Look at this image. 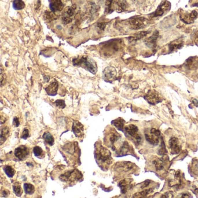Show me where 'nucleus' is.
Wrapping results in <instances>:
<instances>
[{"mask_svg":"<svg viewBox=\"0 0 198 198\" xmlns=\"http://www.w3.org/2000/svg\"><path fill=\"white\" fill-rule=\"evenodd\" d=\"M183 44H184L183 41L181 39L176 40L171 42L169 44V51L170 52H173L176 50H178L182 47Z\"/></svg>","mask_w":198,"mask_h":198,"instance_id":"19","label":"nucleus"},{"mask_svg":"<svg viewBox=\"0 0 198 198\" xmlns=\"http://www.w3.org/2000/svg\"><path fill=\"white\" fill-rule=\"evenodd\" d=\"M24 191L27 195H32L35 191V188L34 185L29 183H25L23 185Z\"/></svg>","mask_w":198,"mask_h":198,"instance_id":"26","label":"nucleus"},{"mask_svg":"<svg viewBox=\"0 0 198 198\" xmlns=\"http://www.w3.org/2000/svg\"><path fill=\"white\" fill-rule=\"evenodd\" d=\"M150 32H148V31H142L138 33H136L134 36L130 37L129 38V40L130 43L134 42V41H138L139 40H141V38L145 37V36H146Z\"/></svg>","mask_w":198,"mask_h":198,"instance_id":"20","label":"nucleus"},{"mask_svg":"<svg viewBox=\"0 0 198 198\" xmlns=\"http://www.w3.org/2000/svg\"><path fill=\"white\" fill-rule=\"evenodd\" d=\"M106 25H107V23H100L97 24L98 28L101 30H104V29L106 27Z\"/></svg>","mask_w":198,"mask_h":198,"instance_id":"41","label":"nucleus"},{"mask_svg":"<svg viewBox=\"0 0 198 198\" xmlns=\"http://www.w3.org/2000/svg\"><path fill=\"white\" fill-rule=\"evenodd\" d=\"M186 66L189 69H196L198 67V59L195 58H190L186 61Z\"/></svg>","mask_w":198,"mask_h":198,"instance_id":"21","label":"nucleus"},{"mask_svg":"<svg viewBox=\"0 0 198 198\" xmlns=\"http://www.w3.org/2000/svg\"><path fill=\"white\" fill-rule=\"evenodd\" d=\"M145 99L152 105H156L162 101L160 96L155 91H149L145 96Z\"/></svg>","mask_w":198,"mask_h":198,"instance_id":"9","label":"nucleus"},{"mask_svg":"<svg viewBox=\"0 0 198 198\" xmlns=\"http://www.w3.org/2000/svg\"><path fill=\"white\" fill-rule=\"evenodd\" d=\"M58 87L59 85L56 81L51 82L45 89L47 94L50 96L56 95L58 90Z\"/></svg>","mask_w":198,"mask_h":198,"instance_id":"15","label":"nucleus"},{"mask_svg":"<svg viewBox=\"0 0 198 198\" xmlns=\"http://www.w3.org/2000/svg\"><path fill=\"white\" fill-rule=\"evenodd\" d=\"M94 156L97 164L102 169L107 168L112 163L111 152L101 144H96Z\"/></svg>","mask_w":198,"mask_h":198,"instance_id":"1","label":"nucleus"},{"mask_svg":"<svg viewBox=\"0 0 198 198\" xmlns=\"http://www.w3.org/2000/svg\"><path fill=\"white\" fill-rule=\"evenodd\" d=\"M132 181L133 180L131 179H125L119 183V186L120 187L122 192L123 193H126L131 188Z\"/></svg>","mask_w":198,"mask_h":198,"instance_id":"17","label":"nucleus"},{"mask_svg":"<svg viewBox=\"0 0 198 198\" xmlns=\"http://www.w3.org/2000/svg\"><path fill=\"white\" fill-rule=\"evenodd\" d=\"M50 7L52 12L60 11L63 9V4L61 0H50Z\"/></svg>","mask_w":198,"mask_h":198,"instance_id":"14","label":"nucleus"},{"mask_svg":"<svg viewBox=\"0 0 198 198\" xmlns=\"http://www.w3.org/2000/svg\"><path fill=\"white\" fill-rule=\"evenodd\" d=\"M10 193V192L8 190H6V189L2 190V192H1V195L3 196H7Z\"/></svg>","mask_w":198,"mask_h":198,"instance_id":"42","label":"nucleus"},{"mask_svg":"<svg viewBox=\"0 0 198 198\" xmlns=\"http://www.w3.org/2000/svg\"><path fill=\"white\" fill-rule=\"evenodd\" d=\"M3 67L1 66V87L4 85V84L5 83L6 80V77L5 74H3Z\"/></svg>","mask_w":198,"mask_h":198,"instance_id":"38","label":"nucleus"},{"mask_svg":"<svg viewBox=\"0 0 198 198\" xmlns=\"http://www.w3.org/2000/svg\"><path fill=\"white\" fill-rule=\"evenodd\" d=\"M124 133L126 134L131 137L137 144H140L142 140V137L140 135L138 127L134 125L130 124L124 127Z\"/></svg>","mask_w":198,"mask_h":198,"instance_id":"6","label":"nucleus"},{"mask_svg":"<svg viewBox=\"0 0 198 198\" xmlns=\"http://www.w3.org/2000/svg\"><path fill=\"white\" fill-rule=\"evenodd\" d=\"M82 177L81 173L77 169L67 171L65 173L61 174L59 177L60 180L62 182H73L78 181Z\"/></svg>","mask_w":198,"mask_h":198,"instance_id":"3","label":"nucleus"},{"mask_svg":"<svg viewBox=\"0 0 198 198\" xmlns=\"http://www.w3.org/2000/svg\"><path fill=\"white\" fill-rule=\"evenodd\" d=\"M10 135V129L8 127H4L1 129V137H0V141H1V145H3V143L6 141L7 138Z\"/></svg>","mask_w":198,"mask_h":198,"instance_id":"23","label":"nucleus"},{"mask_svg":"<svg viewBox=\"0 0 198 198\" xmlns=\"http://www.w3.org/2000/svg\"><path fill=\"white\" fill-rule=\"evenodd\" d=\"M43 138L45 142L48 145L52 146L54 144V138L50 132H45L43 135Z\"/></svg>","mask_w":198,"mask_h":198,"instance_id":"22","label":"nucleus"},{"mask_svg":"<svg viewBox=\"0 0 198 198\" xmlns=\"http://www.w3.org/2000/svg\"><path fill=\"white\" fill-rule=\"evenodd\" d=\"M13 190L15 194L17 196H21L23 193V190L21 186L18 183H15L13 185Z\"/></svg>","mask_w":198,"mask_h":198,"instance_id":"32","label":"nucleus"},{"mask_svg":"<svg viewBox=\"0 0 198 198\" xmlns=\"http://www.w3.org/2000/svg\"><path fill=\"white\" fill-rule=\"evenodd\" d=\"M173 197V193L172 192H167L163 194L161 197Z\"/></svg>","mask_w":198,"mask_h":198,"instance_id":"40","label":"nucleus"},{"mask_svg":"<svg viewBox=\"0 0 198 198\" xmlns=\"http://www.w3.org/2000/svg\"><path fill=\"white\" fill-rule=\"evenodd\" d=\"M20 123H19V119L17 117H15L14 118V121H13V125L15 127H18L19 126Z\"/></svg>","mask_w":198,"mask_h":198,"instance_id":"39","label":"nucleus"},{"mask_svg":"<svg viewBox=\"0 0 198 198\" xmlns=\"http://www.w3.org/2000/svg\"><path fill=\"white\" fill-rule=\"evenodd\" d=\"M153 189L150 188L149 189H146L145 190H143L142 192H139L136 193L134 195L133 197H145L147 196L148 195L151 193L153 192Z\"/></svg>","mask_w":198,"mask_h":198,"instance_id":"31","label":"nucleus"},{"mask_svg":"<svg viewBox=\"0 0 198 198\" xmlns=\"http://www.w3.org/2000/svg\"><path fill=\"white\" fill-rule=\"evenodd\" d=\"M55 104L56 106L59 108L61 109H64L66 107V104L65 102L63 100H58L55 102Z\"/></svg>","mask_w":198,"mask_h":198,"instance_id":"34","label":"nucleus"},{"mask_svg":"<svg viewBox=\"0 0 198 198\" xmlns=\"http://www.w3.org/2000/svg\"><path fill=\"white\" fill-rule=\"evenodd\" d=\"M125 124V121L122 118H118L117 119L113 120L112 122V124H113L115 127H116L117 129L120 131H123L124 126Z\"/></svg>","mask_w":198,"mask_h":198,"instance_id":"24","label":"nucleus"},{"mask_svg":"<svg viewBox=\"0 0 198 198\" xmlns=\"http://www.w3.org/2000/svg\"><path fill=\"white\" fill-rule=\"evenodd\" d=\"M73 64L75 66L82 67L94 74L96 73L98 70L97 65L95 60L88 56L74 58L73 59Z\"/></svg>","mask_w":198,"mask_h":198,"instance_id":"2","label":"nucleus"},{"mask_svg":"<svg viewBox=\"0 0 198 198\" xmlns=\"http://www.w3.org/2000/svg\"><path fill=\"white\" fill-rule=\"evenodd\" d=\"M134 164L131 162H120L116 164V170L119 171L128 172L134 168Z\"/></svg>","mask_w":198,"mask_h":198,"instance_id":"13","label":"nucleus"},{"mask_svg":"<svg viewBox=\"0 0 198 198\" xmlns=\"http://www.w3.org/2000/svg\"><path fill=\"white\" fill-rule=\"evenodd\" d=\"M113 0H107L105 3V12L106 14H110L112 12V4Z\"/></svg>","mask_w":198,"mask_h":198,"instance_id":"33","label":"nucleus"},{"mask_svg":"<svg viewBox=\"0 0 198 198\" xmlns=\"http://www.w3.org/2000/svg\"><path fill=\"white\" fill-rule=\"evenodd\" d=\"M159 34L158 31H155L151 37L146 38L144 41L146 45L153 50L155 49L156 47V41L159 37Z\"/></svg>","mask_w":198,"mask_h":198,"instance_id":"12","label":"nucleus"},{"mask_svg":"<svg viewBox=\"0 0 198 198\" xmlns=\"http://www.w3.org/2000/svg\"><path fill=\"white\" fill-rule=\"evenodd\" d=\"M170 8V4L168 2L163 3L157 8L155 14L154 15V17L159 16L163 15L166 11H167Z\"/></svg>","mask_w":198,"mask_h":198,"instance_id":"16","label":"nucleus"},{"mask_svg":"<svg viewBox=\"0 0 198 198\" xmlns=\"http://www.w3.org/2000/svg\"><path fill=\"white\" fill-rule=\"evenodd\" d=\"M153 164L155 165L157 170H161L164 168L165 165V162L163 159L157 158L153 162Z\"/></svg>","mask_w":198,"mask_h":198,"instance_id":"25","label":"nucleus"},{"mask_svg":"<svg viewBox=\"0 0 198 198\" xmlns=\"http://www.w3.org/2000/svg\"><path fill=\"white\" fill-rule=\"evenodd\" d=\"M193 104L196 107H198V101L195 100V99H193Z\"/></svg>","mask_w":198,"mask_h":198,"instance_id":"44","label":"nucleus"},{"mask_svg":"<svg viewBox=\"0 0 198 198\" xmlns=\"http://www.w3.org/2000/svg\"><path fill=\"white\" fill-rule=\"evenodd\" d=\"M197 14L196 11H192L189 14H186L183 16V18H181L182 21L186 23H191L197 18Z\"/></svg>","mask_w":198,"mask_h":198,"instance_id":"18","label":"nucleus"},{"mask_svg":"<svg viewBox=\"0 0 198 198\" xmlns=\"http://www.w3.org/2000/svg\"><path fill=\"white\" fill-rule=\"evenodd\" d=\"M44 18L47 22H50L55 20L56 19V16L55 15L54 12L46 11L44 15Z\"/></svg>","mask_w":198,"mask_h":198,"instance_id":"30","label":"nucleus"},{"mask_svg":"<svg viewBox=\"0 0 198 198\" xmlns=\"http://www.w3.org/2000/svg\"><path fill=\"white\" fill-rule=\"evenodd\" d=\"M62 21L64 25H67V24L72 22V19L71 17H69V16H67L63 15V16H62Z\"/></svg>","mask_w":198,"mask_h":198,"instance_id":"36","label":"nucleus"},{"mask_svg":"<svg viewBox=\"0 0 198 198\" xmlns=\"http://www.w3.org/2000/svg\"><path fill=\"white\" fill-rule=\"evenodd\" d=\"M74 8H71V7H68L67 8L65 12L64 15L69 17H72L74 15Z\"/></svg>","mask_w":198,"mask_h":198,"instance_id":"35","label":"nucleus"},{"mask_svg":"<svg viewBox=\"0 0 198 198\" xmlns=\"http://www.w3.org/2000/svg\"><path fill=\"white\" fill-rule=\"evenodd\" d=\"M130 27L133 30L144 29L149 25V21L144 17H134L129 21Z\"/></svg>","mask_w":198,"mask_h":198,"instance_id":"4","label":"nucleus"},{"mask_svg":"<svg viewBox=\"0 0 198 198\" xmlns=\"http://www.w3.org/2000/svg\"><path fill=\"white\" fill-rule=\"evenodd\" d=\"M197 41H198V35H197Z\"/></svg>","mask_w":198,"mask_h":198,"instance_id":"45","label":"nucleus"},{"mask_svg":"<svg viewBox=\"0 0 198 198\" xmlns=\"http://www.w3.org/2000/svg\"><path fill=\"white\" fill-rule=\"evenodd\" d=\"M4 171L7 175L10 178H12L15 174V170L11 166H6L4 167Z\"/></svg>","mask_w":198,"mask_h":198,"instance_id":"28","label":"nucleus"},{"mask_svg":"<svg viewBox=\"0 0 198 198\" xmlns=\"http://www.w3.org/2000/svg\"><path fill=\"white\" fill-rule=\"evenodd\" d=\"M14 155L19 160H24L29 156V150L26 146L21 145L15 149Z\"/></svg>","mask_w":198,"mask_h":198,"instance_id":"8","label":"nucleus"},{"mask_svg":"<svg viewBox=\"0 0 198 198\" xmlns=\"http://www.w3.org/2000/svg\"><path fill=\"white\" fill-rule=\"evenodd\" d=\"M169 147L173 154H178L181 149L178 140L175 137H172L169 141Z\"/></svg>","mask_w":198,"mask_h":198,"instance_id":"10","label":"nucleus"},{"mask_svg":"<svg viewBox=\"0 0 198 198\" xmlns=\"http://www.w3.org/2000/svg\"><path fill=\"white\" fill-rule=\"evenodd\" d=\"M160 135V131L154 128L146 130L145 132L146 141L153 145H157L159 144Z\"/></svg>","mask_w":198,"mask_h":198,"instance_id":"5","label":"nucleus"},{"mask_svg":"<svg viewBox=\"0 0 198 198\" xmlns=\"http://www.w3.org/2000/svg\"><path fill=\"white\" fill-rule=\"evenodd\" d=\"M190 195L189 193H183L182 197H191L192 196H190Z\"/></svg>","mask_w":198,"mask_h":198,"instance_id":"43","label":"nucleus"},{"mask_svg":"<svg viewBox=\"0 0 198 198\" xmlns=\"http://www.w3.org/2000/svg\"><path fill=\"white\" fill-rule=\"evenodd\" d=\"M29 130L27 129H25L22 132L21 138L23 140H27V138L29 137Z\"/></svg>","mask_w":198,"mask_h":198,"instance_id":"37","label":"nucleus"},{"mask_svg":"<svg viewBox=\"0 0 198 198\" xmlns=\"http://www.w3.org/2000/svg\"><path fill=\"white\" fill-rule=\"evenodd\" d=\"M13 7L15 10H21L25 7V4L22 0H14Z\"/></svg>","mask_w":198,"mask_h":198,"instance_id":"27","label":"nucleus"},{"mask_svg":"<svg viewBox=\"0 0 198 198\" xmlns=\"http://www.w3.org/2000/svg\"><path fill=\"white\" fill-rule=\"evenodd\" d=\"M72 130L76 137L81 138L84 135V126L78 121L73 122Z\"/></svg>","mask_w":198,"mask_h":198,"instance_id":"11","label":"nucleus"},{"mask_svg":"<svg viewBox=\"0 0 198 198\" xmlns=\"http://www.w3.org/2000/svg\"><path fill=\"white\" fill-rule=\"evenodd\" d=\"M33 153L34 156L39 159H42L44 156V152L43 150L38 146H36L33 149Z\"/></svg>","mask_w":198,"mask_h":198,"instance_id":"29","label":"nucleus"},{"mask_svg":"<svg viewBox=\"0 0 198 198\" xmlns=\"http://www.w3.org/2000/svg\"><path fill=\"white\" fill-rule=\"evenodd\" d=\"M117 76V72L113 66H108L103 71V78L108 82H112L114 81Z\"/></svg>","mask_w":198,"mask_h":198,"instance_id":"7","label":"nucleus"}]
</instances>
